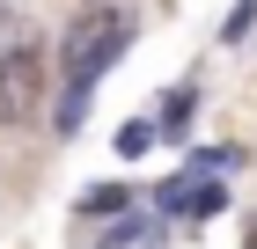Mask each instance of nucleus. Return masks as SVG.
Masks as SVG:
<instances>
[{
  "label": "nucleus",
  "instance_id": "obj_5",
  "mask_svg": "<svg viewBox=\"0 0 257 249\" xmlns=\"http://www.w3.org/2000/svg\"><path fill=\"white\" fill-rule=\"evenodd\" d=\"M242 249H257V234H250V242H242Z\"/></svg>",
  "mask_w": 257,
  "mask_h": 249
},
{
  "label": "nucleus",
  "instance_id": "obj_4",
  "mask_svg": "<svg viewBox=\"0 0 257 249\" xmlns=\"http://www.w3.org/2000/svg\"><path fill=\"white\" fill-rule=\"evenodd\" d=\"M0 22H8V0H0Z\"/></svg>",
  "mask_w": 257,
  "mask_h": 249
},
{
  "label": "nucleus",
  "instance_id": "obj_3",
  "mask_svg": "<svg viewBox=\"0 0 257 249\" xmlns=\"http://www.w3.org/2000/svg\"><path fill=\"white\" fill-rule=\"evenodd\" d=\"M96 249H162V227H155V220H118Z\"/></svg>",
  "mask_w": 257,
  "mask_h": 249
},
{
  "label": "nucleus",
  "instance_id": "obj_1",
  "mask_svg": "<svg viewBox=\"0 0 257 249\" xmlns=\"http://www.w3.org/2000/svg\"><path fill=\"white\" fill-rule=\"evenodd\" d=\"M133 37V22L118 8H88V15L66 30V52H59V74H66V117H81V96H88V81L110 66Z\"/></svg>",
  "mask_w": 257,
  "mask_h": 249
},
{
  "label": "nucleus",
  "instance_id": "obj_2",
  "mask_svg": "<svg viewBox=\"0 0 257 249\" xmlns=\"http://www.w3.org/2000/svg\"><path fill=\"white\" fill-rule=\"evenodd\" d=\"M37 110H44V52L15 44L0 59V125H30Z\"/></svg>",
  "mask_w": 257,
  "mask_h": 249
}]
</instances>
